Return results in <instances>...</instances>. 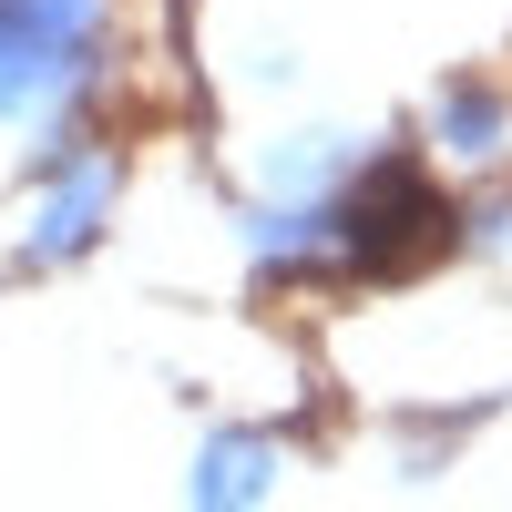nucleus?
I'll list each match as a JSON object with an SVG mask.
<instances>
[{
	"mask_svg": "<svg viewBox=\"0 0 512 512\" xmlns=\"http://www.w3.org/2000/svg\"><path fill=\"white\" fill-rule=\"evenodd\" d=\"M123 82V11L113 0H0V134L62 144L93 134Z\"/></svg>",
	"mask_w": 512,
	"mask_h": 512,
	"instance_id": "obj_1",
	"label": "nucleus"
},
{
	"mask_svg": "<svg viewBox=\"0 0 512 512\" xmlns=\"http://www.w3.org/2000/svg\"><path fill=\"white\" fill-rule=\"evenodd\" d=\"M123 195H134V154L123 134H62L21 154V205H11V267L21 277H72L93 267L103 236L123 226Z\"/></svg>",
	"mask_w": 512,
	"mask_h": 512,
	"instance_id": "obj_2",
	"label": "nucleus"
},
{
	"mask_svg": "<svg viewBox=\"0 0 512 512\" xmlns=\"http://www.w3.org/2000/svg\"><path fill=\"white\" fill-rule=\"evenodd\" d=\"M420 154H431V175H502L512 164V72H492V62H461V72H441L431 93H420V134H410Z\"/></svg>",
	"mask_w": 512,
	"mask_h": 512,
	"instance_id": "obj_3",
	"label": "nucleus"
},
{
	"mask_svg": "<svg viewBox=\"0 0 512 512\" xmlns=\"http://www.w3.org/2000/svg\"><path fill=\"white\" fill-rule=\"evenodd\" d=\"M287 431L277 420H216L185 441V512H267L287 492Z\"/></svg>",
	"mask_w": 512,
	"mask_h": 512,
	"instance_id": "obj_4",
	"label": "nucleus"
}]
</instances>
